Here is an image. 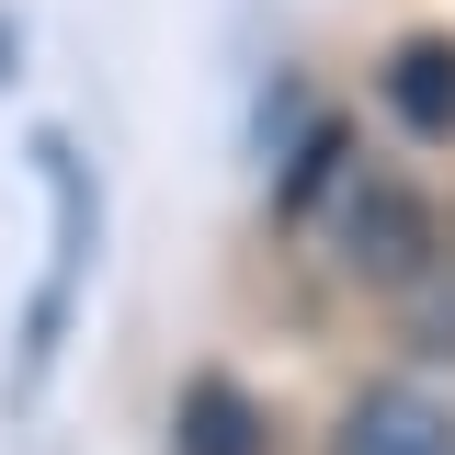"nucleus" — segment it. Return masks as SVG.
<instances>
[{"instance_id": "1", "label": "nucleus", "mask_w": 455, "mask_h": 455, "mask_svg": "<svg viewBox=\"0 0 455 455\" xmlns=\"http://www.w3.org/2000/svg\"><path fill=\"white\" fill-rule=\"evenodd\" d=\"M331 239H341V262H353L364 284H387V296L444 251V228H433V205H421L410 182H353L341 217H331Z\"/></svg>"}, {"instance_id": "2", "label": "nucleus", "mask_w": 455, "mask_h": 455, "mask_svg": "<svg viewBox=\"0 0 455 455\" xmlns=\"http://www.w3.org/2000/svg\"><path fill=\"white\" fill-rule=\"evenodd\" d=\"M331 455H455V410L433 387H364L353 410H341Z\"/></svg>"}, {"instance_id": "3", "label": "nucleus", "mask_w": 455, "mask_h": 455, "mask_svg": "<svg viewBox=\"0 0 455 455\" xmlns=\"http://www.w3.org/2000/svg\"><path fill=\"white\" fill-rule=\"evenodd\" d=\"M171 455H274V421H262V398H251V387L194 376L182 410H171Z\"/></svg>"}, {"instance_id": "4", "label": "nucleus", "mask_w": 455, "mask_h": 455, "mask_svg": "<svg viewBox=\"0 0 455 455\" xmlns=\"http://www.w3.org/2000/svg\"><path fill=\"white\" fill-rule=\"evenodd\" d=\"M376 92H387V114L410 125V137H455V35H410V46H387Z\"/></svg>"}, {"instance_id": "5", "label": "nucleus", "mask_w": 455, "mask_h": 455, "mask_svg": "<svg viewBox=\"0 0 455 455\" xmlns=\"http://www.w3.org/2000/svg\"><path fill=\"white\" fill-rule=\"evenodd\" d=\"M341 160H353V125H341L331 103L307 114L296 137H284V171H274V217H319V194L341 182Z\"/></svg>"}, {"instance_id": "6", "label": "nucleus", "mask_w": 455, "mask_h": 455, "mask_svg": "<svg viewBox=\"0 0 455 455\" xmlns=\"http://www.w3.org/2000/svg\"><path fill=\"white\" fill-rule=\"evenodd\" d=\"M35 171L57 182V239H68V274H80V262H92V228H103V182H92V160H80L57 125L35 137Z\"/></svg>"}, {"instance_id": "7", "label": "nucleus", "mask_w": 455, "mask_h": 455, "mask_svg": "<svg viewBox=\"0 0 455 455\" xmlns=\"http://www.w3.org/2000/svg\"><path fill=\"white\" fill-rule=\"evenodd\" d=\"M398 331H410V353L455 364V251H433L421 274L398 284Z\"/></svg>"}, {"instance_id": "8", "label": "nucleus", "mask_w": 455, "mask_h": 455, "mask_svg": "<svg viewBox=\"0 0 455 455\" xmlns=\"http://www.w3.org/2000/svg\"><path fill=\"white\" fill-rule=\"evenodd\" d=\"M57 341H68V274L35 284V307H23V341H12V398H35V376L57 364Z\"/></svg>"}, {"instance_id": "9", "label": "nucleus", "mask_w": 455, "mask_h": 455, "mask_svg": "<svg viewBox=\"0 0 455 455\" xmlns=\"http://www.w3.org/2000/svg\"><path fill=\"white\" fill-rule=\"evenodd\" d=\"M12 35H23V23H12V12H0V80H12V68H23V46H12Z\"/></svg>"}]
</instances>
